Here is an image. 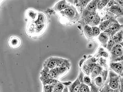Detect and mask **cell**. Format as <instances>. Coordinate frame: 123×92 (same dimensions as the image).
Segmentation results:
<instances>
[{
    "instance_id": "6da1fadb",
    "label": "cell",
    "mask_w": 123,
    "mask_h": 92,
    "mask_svg": "<svg viewBox=\"0 0 123 92\" xmlns=\"http://www.w3.org/2000/svg\"><path fill=\"white\" fill-rule=\"evenodd\" d=\"M8 45L11 48L16 49L21 45V40L18 37H11L8 40Z\"/></svg>"
},
{
    "instance_id": "7a4b0ae2",
    "label": "cell",
    "mask_w": 123,
    "mask_h": 92,
    "mask_svg": "<svg viewBox=\"0 0 123 92\" xmlns=\"http://www.w3.org/2000/svg\"><path fill=\"white\" fill-rule=\"evenodd\" d=\"M81 82L78 79L76 80L73 83L69 86V92H78L81 86Z\"/></svg>"
},
{
    "instance_id": "3957f363",
    "label": "cell",
    "mask_w": 123,
    "mask_h": 92,
    "mask_svg": "<svg viewBox=\"0 0 123 92\" xmlns=\"http://www.w3.org/2000/svg\"><path fill=\"white\" fill-rule=\"evenodd\" d=\"M109 86L111 88L114 90H116L118 88V78L116 75H111Z\"/></svg>"
},
{
    "instance_id": "277c9868",
    "label": "cell",
    "mask_w": 123,
    "mask_h": 92,
    "mask_svg": "<svg viewBox=\"0 0 123 92\" xmlns=\"http://www.w3.org/2000/svg\"><path fill=\"white\" fill-rule=\"evenodd\" d=\"M49 70L48 68L46 67H44L43 70H42L40 72V80L42 81L43 83L46 80L50 78V75H49Z\"/></svg>"
},
{
    "instance_id": "5b68a950",
    "label": "cell",
    "mask_w": 123,
    "mask_h": 92,
    "mask_svg": "<svg viewBox=\"0 0 123 92\" xmlns=\"http://www.w3.org/2000/svg\"><path fill=\"white\" fill-rule=\"evenodd\" d=\"M26 16L28 20L32 22L35 21L37 17V13L32 9L29 10L27 11Z\"/></svg>"
},
{
    "instance_id": "8992f818",
    "label": "cell",
    "mask_w": 123,
    "mask_h": 92,
    "mask_svg": "<svg viewBox=\"0 0 123 92\" xmlns=\"http://www.w3.org/2000/svg\"><path fill=\"white\" fill-rule=\"evenodd\" d=\"M111 68L114 70L115 72L118 74H121L123 70L122 65L119 63H112L111 64Z\"/></svg>"
},
{
    "instance_id": "52a82bcc",
    "label": "cell",
    "mask_w": 123,
    "mask_h": 92,
    "mask_svg": "<svg viewBox=\"0 0 123 92\" xmlns=\"http://www.w3.org/2000/svg\"><path fill=\"white\" fill-rule=\"evenodd\" d=\"M101 71V68L98 66H95L93 68L91 71V78L94 79L100 74Z\"/></svg>"
},
{
    "instance_id": "ba28073f",
    "label": "cell",
    "mask_w": 123,
    "mask_h": 92,
    "mask_svg": "<svg viewBox=\"0 0 123 92\" xmlns=\"http://www.w3.org/2000/svg\"><path fill=\"white\" fill-rule=\"evenodd\" d=\"M113 53L115 56L119 57L122 55L123 48L120 45H116L113 50Z\"/></svg>"
},
{
    "instance_id": "9c48e42d",
    "label": "cell",
    "mask_w": 123,
    "mask_h": 92,
    "mask_svg": "<svg viewBox=\"0 0 123 92\" xmlns=\"http://www.w3.org/2000/svg\"><path fill=\"white\" fill-rule=\"evenodd\" d=\"M57 61L56 60H51L47 63L46 65L45 66V67H46L50 70L53 69L57 66Z\"/></svg>"
},
{
    "instance_id": "30bf717a",
    "label": "cell",
    "mask_w": 123,
    "mask_h": 92,
    "mask_svg": "<svg viewBox=\"0 0 123 92\" xmlns=\"http://www.w3.org/2000/svg\"><path fill=\"white\" fill-rule=\"evenodd\" d=\"M57 83V80L55 79H54L49 78L47 80H46L44 82L43 84L44 86H46V85H49V86H54Z\"/></svg>"
},
{
    "instance_id": "8fae6325",
    "label": "cell",
    "mask_w": 123,
    "mask_h": 92,
    "mask_svg": "<svg viewBox=\"0 0 123 92\" xmlns=\"http://www.w3.org/2000/svg\"><path fill=\"white\" fill-rule=\"evenodd\" d=\"M98 1L97 0H93L90 3L88 6L87 9L91 11H95L97 8V2Z\"/></svg>"
},
{
    "instance_id": "7c38bea8",
    "label": "cell",
    "mask_w": 123,
    "mask_h": 92,
    "mask_svg": "<svg viewBox=\"0 0 123 92\" xmlns=\"http://www.w3.org/2000/svg\"><path fill=\"white\" fill-rule=\"evenodd\" d=\"M64 88V86L62 84L57 83L53 86L52 92H62Z\"/></svg>"
},
{
    "instance_id": "4fadbf2b",
    "label": "cell",
    "mask_w": 123,
    "mask_h": 92,
    "mask_svg": "<svg viewBox=\"0 0 123 92\" xmlns=\"http://www.w3.org/2000/svg\"><path fill=\"white\" fill-rule=\"evenodd\" d=\"M67 5L65 1H62L58 3L57 5V8L59 11L67 8Z\"/></svg>"
},
{
    "instance_id": "5bb4252c",
    "label": "cell",
    "mask_w": 123,
    "mask_h": 92,
    "mask_svg": "<svg viewBox=\"0 0 123 92\" xmlns=\"http://www.w3.org/2000/svg\"><path fill=\"white\" fill-rule=\"evenodd\" d=\"M95 15H96V13L95 12H89L86 15V20L89 22H92L95 17Z\"/></svg>"
},
{
    "instance_id": "9a60e30c",
    "label": "cell",
    "mask_w": 123,
    "mask_h": 92,
    "mask_svg": "<svg viewBox=\"0 0 123 92\" xmlns=\"http://www.w3.org/2000/svg\"><path fill=\"white\" fill-rule=\"evenodd\" d=\"M49 75H50V78L55 79L56 78L58 75L57 69L55 68L50 70L49 71Z\"/></svg>"
},
{
    "instance_id": "2e32d148",
    "label": "cell",
    "mask_w": 123,
    "mask_h": 92,
    "mask_svg": "<svg viewBox=\"0 0 123 92\" xmlns=\"http://www.w3.org/2000/svg\"><path fill=\"white\" fill-rule=\"evenodd\" d=\"M84 31L86 34L89 37H91L93 35L92 29L88 25H86L84 28Z\"/></svg>"
},
{
    "instance_id": "e0dca14e",
    "label": "cell",
    "mask_w": 123,
    "mask_h": 92,
    "mask_svg": "<svg viewBox=\"0 0 123 92\" xmlns=\"http://www.w3.org/2000/svg\"><path fill=\"white\" fill-rule=\"evenodd\" d=\"M110 11L112 13L116 14H120L122 13L121 10L117 6H114L111 7L110 9Z\"/></svg>"
},
{
    "instance_id": "ac0fdd59",
    "label": "cell",
    "mask_w": 123,
    "mask_h": 92,
    "mask_svg": "<svg viewBox=\"0 0 123 92\" xmlns=\"http://www.w3.org/2000/svg\"><path fill=\"white\" fill-rule=\"evenodd\" d=\"M65 14L68 17H72L74 15V12L71 8H67L64 11Z\"/></svg>"
},
{
    "instance_id": "d6986e66",
    "label": "cell",
    "mask_w": 123,
    "mask_h": 92,
    "mask_svg": "<svg viewBox=\"0 0 123 92\" xmlns=\"http://www.w3.org/2000/svg\"><path fill=\"white\" fill-rule=\"evenodd\" d=\"M80 92H90V88L88 86L86 85L84 83H82L80 86Z\"/></svg>"
},
{
    "instance_id": "ffe728a7",
    "label": "cell",
    "mask_w": 123,
    "mask_h": 92,
    "mask_svg": "<svg viewBox=\"0 0 123 92\" xmlns=\"http://www.w3.org/2000/svg\"><path fill=\"white\" fill-rule=\"evenodd\" d=\"M99 40L102 43L106 44L108 40V37L105 34L102 33L99 36Z\"/></svg>"
},
{
    "instance_id": "44dd1931",
    "label": "cell",
    "mask_w": 123,
    "mask_h": 92,
    "mask_svg": "<svg viewBox=\"0 0 123 92\" xmlns=\"http://www.w3.org/2000/svg\"><path fill=\"white\" fill-rule=\"evenodd\" d=\"M109 0H99L98 1L97 7L98 9H101L107 4Z\"/></svg>"
},
{
    "instance_id": "7402d4cb",
    "label": "cell",
    "mask_w": 123,
    "mask_h": 92,
    "mask_svg": "<svg viewBox=\"0 0 123 92\" xmlns=\"http://www.w3.org/2000/svg\"><path fill=\"white\" fill-rule=\"evenodd\" d=\"M83 82L84 84L86 85H87V86H91L92 85V83H91V80L90 79V77L88 76H85L83 79Z\"/></svg>"
},
{
    "instance_id": "603a6c76",
    "label": "cell",
    "mask_w": 123,
    "mask_h": 92,
    "mask_svg": "<svg viewBox=\"0 0 123 92\" xmlns=\"http://www.w3.org/2000/svg\"><path fill=\"white\" fill-rule=\"evenodd\" d=\"M112 25V23L110 21H106L104 22L102 25L100 26L101 29H103L106 28L110 27Z\"/></svg>"
},
{
    "instance_id": "cb8c5ba5",
    "label": "cell",
    "mask_w": 123,
    "mask_h": 92,
    "mask_svg": "<svg viewBox=\"0 0 123 92\" xmlns=\"http://www.w3.org/2000/svg\"><path fill=\"white\" fill-rule=\"evenodd\" d=\"M120 28V26L117 24H114L110 28V31L111 33H115L119 30Z\"/></svg>"
},
{
    "instance_id": "d4e9b609",
    "label": "cell",
    "mask_w": 123,
    "mask_h": 92,
    "mask_svg": "<svg viewBox=\"0 0 123 92\" xmlns=\"http://www.w3.org/2000/svg\"><path fill=\"white\" fill-rule=\"evenodd\" d=\"M95 81L96 85L100 87L102 85L103 81H102V78L101 77H96L95 78Z\"/></svg>"
},
{
    "instance_id": "484cf974",
    "label": "cell",
    "mask_w": 123,
    "mask_h": 92,
    "mask_svg": "<svg viewBox=\"0 0 123 92\" xmlns=\"http://www.w3.org/2000/svg\"><path fill=\"white\" fill-rule=\"evenodd\" d=\"M121 33H117L114 35L113 36V38L114 40H115L116 42H118L120 41L121 40L122 38Z\"/></svg>"
},
{
    "instance_id": "4316f807",
    "label": "cell",
    "mask_w": 123,
    "mask_h": 92,
    "mask_svg": "<svg viewBox=\"0 0 123 92\" xmlns=\"http://www.w3.org/2000/svg\"><path fill=\"white\" fill-rule=\"evenodd\" d=\"M53 86L46 85L44 86V92H52L53 91Z\"/></svg>"
},
{
    "instance_id": "83f0119b",
    "label": "cell",
    "mask_w": 123,
    "mask_h": 92,
    "mask_svg": "<svg viewBox=\"0 0 123 92\" xmlns=\"http://www.w3.org/2000/svg\"><path fill=\"white\" fill-rule=\"evenodd\" d=\"M92 29L93 35L94 36H96L99 35L100 33L99 29L97 27H93L92 28Z\"/></svg>"
},
{
    "instance_id": "f1b7e54d",
    "label": "cell",
    "mask_w": 123,
    "mask_h": 92,
    "mask_svg": "<svg viewBox=\"0 0 123 92\" xmlns=\"http://www.w3.org/2000/svg\"><path fill=\"white\" fill-rule=\"evenodd\" d=\"M99 21H100V17L98 14H97V15H95V17L93 19L92 22L93 24L94 25H96L98 24L99 23Z\"/></svg>"
},
{
    "instance_id": "f546056e",
    "label": "cell",
    "mask_w": 123,
    "mask_h": 92,
    "mask_svg": "<svg viewBox=\"0 0 123 92\" xmlns=\"http://www.w3.org/2000/svg\"><path fill=\"white\" fill-rule=\"evenodd\" d=\"M114 44V42L112 40H109V42L108 43V46H107L108 48V49L109 50H110L112 48Z\"/></svg>"
},
{
    "instance_id": "4dcf8cb0",
    "label": "cell",
    "mask_w": 123,
    "mask_h": 92,
    "mask_svg": "<svg viewBox=\"0 0 123 92\" xmlns=\"http://www.w3.org/2000/svg\"><path fill=\"white\" fill-rule=\"evenodd\" d=\"M104 92H121V91H119V90H118V89L114 90L111 88H109L105 90V91H104Z\"/></svg>"
},
{
    "instance_id": "1f68e13d",
    "label": "cell",
    "mask_w": 123,
    "mask_h": 92,
    "mask_svg": "<svg viewBox=\"0 0 123 92\" xmlns=\"http://www.w3.org/2000/svg\"><path fill=\"white\" fill-rule=\"evenodd\" d=\"M80 2L79 5H81L82 6H85L88 2H90V0H80L78 1Z\"/></svg>"
},
{
    "instance_id": "d6a6232c",
    "label": "cell",
    "mask_w": 123,
    "mask_h": 92,
    "mask_svg": "<svg viewBox=\"0 0 123 92\" xmlns=\"http://www.w3.org/2000/svg\"><path fill=\"white\" fill-rule=\"evenodd\" d=\"M91 86H92V88H91L90 92H98V89L96 87V86H92V85Z\"/></svg>"
},
{
    "instance_id": "836d02e7",
    "label": "cell",
    "mask_w": 123,
    "mask_h": 92,
    "mask_svg": "<svg viewBox=\"0 0 123 92\" xmlns=\"http://www.w3.org/2000/svg\"><path fill=\"white\" fill-rule=\"evenodd\" d=\"M84 70L87 75H89L90 73V69L87 66H85L84 67Z\"/></svg>"
},
{
    "instance_id": "e575fe53",
    "label": "cell",
    "mask_w": 123,
    "mask_h": 92,
    "mask_svg": "<svg viewBox=\"0 0 123 92\" xmlns=\"http://www.w3.org/2000/svg\"><path fill=\"white\" fill-rule=\"evenodd\" d=\"M114 3V1H111L110 2L108 3V6L110 7L112 6Z\"/></svg>"
},
{
    "instance_id": "d590c367",
    "label": "cell",
    "mask_w": 123,
    "mask_h": 92,
    "mask_svg": "<svg viewBox=\"0 0 123 92\" xmlns=\"http://www.w3.org/2000/svg\"><path fill=\"white\" fill-rule=\"evenodd\" d=\"M101 55L103 56H104L105 57H108V55L106 52H102Z\"/></svg>"
},
{
    "instance_id": "8d00e7d4",
    "label": "cell",
    "mask_w": 123,
    "mask_h": 92,
    "mask_svg": "<svg viewBox=\"0 0 123 92\" xmlns=\"http://www.w3.org/2000/svg\"><path fill=\"white\" fill-rule=\"evenodd\" d=\"M62 92H68V88L67 87L64 88L62 91Z\"/></svg>"
},
{
    "instance_id": "74e56055",
    "label": "cell",
    "mask_w": 123,
    "mask_h": 92,
    "mask_svg": "<svg viewBox=\"0 0 123 92\" xmlns=\"http://www.w3.org/2000/svg\"><path fill=\"white\" fill-rule=\"evenodd\" d=\"M121 92H123V91H121Z\"/></svg>"
},
{
    "instance_id": "f35d334b",
    "label": "cell",
    "mask_w": 123,
    "mask_h": 92,
    "mask_svg": "<svg viewBox=\"0 0 123 92\" xmlns=\"http://www.w3.org/2000/svg\"></svg>"
}]
</instances>
